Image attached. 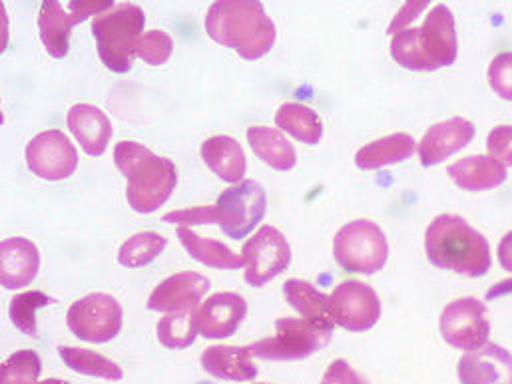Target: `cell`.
<instances>
[{
	"instance_id": "20",
	"label": "cell",
	"mask_w": 512,
	"mask_h": 384,
	"mask_svg": "<svg viewBox=\"0 0 512 384\" xmlns=\"http://www.w3.org/2000/svg\"><path fill=\"white\" fill-rule=\"evenodd\" d=\"M283 295L287 303L305 319L307 323L333 333L335 329V313H333V303L331 297L315 289L311 283L301 281V279H289L283 285Z\"/></svg>"
},
{
	"instance_id": "4",
	"label": "cell",
	"mask_w": 512,
	"mask_h": 384,
	"mask_svg": "<svg viewBox=\"0 0 512 384\" xmlns=\"http://www.w3.org/2000/svg\"><path fill=\"white\" fill-rule=\"evenodd\" d=\"M114 162L126 176V199L136 213L160 209L178 184V170L168 158H160L138 142H118Z\"/></svg>"
},
{
	"instance_id": "18",
	"label": "cell",
	"mask_w": 512,
	"mask_h": 384,
	"mask_svg": "<svg viewBox=\"0 0 512 384\" xmlns=\"http://www.w3.org/2000/svg\"><path fill=\"white\" fill-rule=\"evenodd\" d=\"M40 267L38 247L24 237H8L0 245V283L4 289H24Z\"/></svg>"
},
{
	"instance_id": "21",
	"label": "cell",
	"mask_w": 512,
	"mask_h": 384,
	"mask_svg": "<svg viewBox=\"0 0 512 384\" xmlns=\"http://www.w3.org/2000/svg\"><path fill=\"white\" fill-rule=\"evenodd\" d=\"M449 178L465 192H487L507 182V168L489 156H469L449 168Z\"/></svg>"
},
{
	"instance_id": "30",
	"label": "cell",
	"mask_w": 512,
	"mask_h": 384,
	"mask_svg": "<svg viewBox=\"0 0 512 384\" xmlns=\"http://www.w3.org/2000/svg\"><path fill=\"white\" fill-rule=\"evenodd\" d=\"M168 245V239L154 231H142L132 235L118 251V261L122 267L138 269L152 263Z\"/></svg>"
},
{
	"instance_id": "27",
	"label": "cell",
	"mask_w": 512,
	"mask_h": 384,
	"mask_svg": "<svg viewBox=\"0 0 512 384\" xmlns=\"http://www.w3.org/2000/svg\"><path fill=\"white\" fill-rule=\"evenodd\" d=\"M176 233H178V239L182 241L184 249L206 267H216V269L246 267L244 257L234 253L228 245L220 243L218 239H206L188 227H178Z\"/></svg>"
},
{
	"instance_id": "34",
	"label": "cell",
	"mask_w": 512,
	"mask_h": 384,
	"mask_svg": "<svg viewBox=\"0 0 512 384\" xmlns=\"http://www.w3.org/2000/svg\"><path fill=\"white\" fill-rule=\"evenodd\" d=\"M172 52H174V40L164 30H148L146 34H142L136 48V54L152 66H162L164 62H168Z\"/></svg>"
},
{
	"instance_id": "37",
	"label": "cell",
	"mask_w": 512,
	"mask_h": 384,
	"mask_svg": "<svg viewBox=\"0 0 512 384\" xmlns=\"http://www.w3.org/2000/svg\"><path fill=\"white\" fill-rule=\"evenodd\" d=\"M321 384H369L361 375H357L351 367H349V363L347 361H343V359H337V361H333L329 367H327V371H325V375H323V379H321Z\"/></svg>"
},
{
	"instance_id": "15",
	"label": "cell",
	"mask_w": 512,
	"mask_h": 384,
	"mask_svg": "<svg viewBox=\"0 0 512 384\" xmlns=\"http://www.w3.org/2000/svg\"><path fill=\"white\" fill-rule=\"evenodd\" d=\"M210 291V279L196 271H182L162 281L148 299L150 311L180 313L198 307L202 297Z\"/></svg>"
},
{
	"instance_id": "7",
	"label": "cell",
	"mask_w": 512,
	"mask_h": 384,
	"mask_svg": "<svg viewBox=\"0 0 512 384\" xmlns=\"http://www.w3.org/2000/svg\"><path fill=\"white\" fill-rule=\"evenodd\" d=\"M333 333L323 331L305 319L281 317L275 323V337L250 345L252 355L263 361H301L327 347Z\"/></svg>"
},
{
	"instance_id": "5",
	"label": "cell",
	"mask_w": 512,
	"mask_h": 384,
	"mask_svg": "<svg viewBox=\"0 0 512 384\" xmlns=\"http://www.w3.org/2000/svg\"><path fill=\"white\" fill-rule=\"evenodd\" d=\"M146 14L138 4L120 2L94 16L92 32L104 66L124 74L134 66L138 40L142 38Z\"/></svg>"
},
{
	"instance_id": "11",
	"label": "cell",
	"mask_w": 512,
	"mask_h": 384,
	"mask_svg": "<svg viewBox=\"0 0 512 384\" xmlns=\"http://www.w3.org/2000/svg\"><path fill=\"white\" fill-rule=\"evenodd\" d=\"M242 257L246 261V281L252 287H263L289 267L291 247L279 229L265 225L246 241Z\"/></svg>"
},
{
	"instance_id": "41",
	"label": "cell",
	"mask_w": 512,
	"mask_h": 384,
	"mask_svg": "<svg viewBox=\"0 0 512 384\" xmlns=\"http://www.w3.org/2000/svg\"><path fill=\"white\" fill-rule=\"evenodd\" d=\"M36 384H68L66 381H60V379H48V381H42V383Z\"/></svg>"
},
{
	"instance_id": "17",
	"label": "cell",
	"mask_w": 512,
	"mask_h": 384,
	"mask_svg": "<svg viewBox=\"0 0 512 384\" xmlns=\"http://www.w3.org/2000/svg\"><path fill=\"white\" fill-rule=\"evenodd\" d=\"M461 384H512V355L493 343L469 351L459 361Z\"/></svg>"
},
{
	"instance_id": "6",
	"label": "cell",
	"mask_w": 512,
	"mask_h": 384,
	"mask_svg": "<svg viewBox=\"0 0 512 384\" xmlns=\"http://www.w3.org/2000/svg\"><path fill=\"white\" fill-rule=\"evenodd\" d=\"M333 257L349 273H379L389 259L383 229L369 219L349 221L333 239Z\"/></svg>"
},
{
	"instance_id": "39",
	"label": "cell",
	"mask_w": 512,
	"mask_h": 384,
	"mask_svg": "<svg viewBox=\"0 0 512 384\" xmlns=\"http://www.w3.org/2000/svg\"><path fill=\"white\" fill-rule=\"evenodd\" d=\"M499 263L505 271L512 273V231H509L499 243Z\"/></svg>"
},
{
	"instance_id": "13",
	"label": "cell",
	"mask_w": 512,
	"mask_h": 384,
	"mask_svg": "<svg viewBox=\"0 0 512 384\" xmlns=\"http://www.w3.org/2000/svg\"><path fill=\"white\" fill-rule=\"evenodd\" d=\"M335 323L351 333L373 329L381 317L377 293L361 281H343L331 293Z\"/></svg>"
},
{
	"instance_id": "32",
	"label": "cell",
	"mask_w": 512,
	"mask_h": 384,
	"mask_svg": "<svg viewBox=\"0 0 512 384\" xmlns=\"http://www.w3.org/2000/svg\"><path fill=\"white\" fill-rule=\"evenodd\" d=\"M54 299L44 295L42 291H24L12 297L8 315L12 325L28 337H36V311L52 305Z\"/></svg>"
},
{
	"instance_id": "16",
	"label": "cell",
	"mask_w": 512,
	"mask_h": 384,
	"mask_svg": "<svg viewBox=\"0 0 512 384\" xmlns=\"http://www.w3.org/2000/svg\"><path fill=\"white\" fill-rule=\"evenodd\" d=\"M475 138V126L465 118H451L439 122L427 130L423 140L419 142V160L425 168L437 166L461 152Z\"/></svg>"
},
{
	"instance_id": "3",
	"label": "cell",
	"mask_w": 512,
	"mask_h": 384,
	"mask_svg": "<svg viewBox=\"0 0 512 384\" xmlns=\"http://www.w3.org/2000/svg\"><path fill=\"white\" fill-rule=\"evenodd\" d=\"M425 251L435 267L467 277H483L493 261L487 237L459 215L433 219L425 233Z\"/></svg>"
},
{
	"instance_id": "33",
	"label": "cell",
	"mask_w": 512,
	"mask_h": 384,
	"mask_svg": "<svg viewBox=\"0 0 512 384\" xmlns=\"http://www.w3.org/2000/svg\"><path fill=\"white\" fill-rule=\"evenodd\" d=\"M42 371L40 357L30 351H18L2 363L0 384H36Z\"/></svg>"
},
{
	"instance_id": "22",
	"label": "cell",
	"mask_w": 512,
	"mask_h": 384,
	"mask_svg": "<svg viewBox=\"0 0 512 384\" xmlns=\"http://www.w3.org/2000/svg\"><path fill=\"white\" fill-rule=\"evenodd\" d=\"M202 367L222 381H252L257 367L252 361L250 347H210L202 355Z\"/></svg>"
},
{
	"instance_id": "24",
	"label": "cell",
	"mask_w": 512,
	"mask_h": 384,
	"mask_svg": "<svg viewBox=\"0 0 512 384\" xmlns=\"http://www.w3.org/2000/svg\"><path fill=\"white\" fill-rule=\"evenodd\" d=\"M76 18L62 8L56 0H44L38 14L40 40L46 52L54 58H64L70 48V32L76 26Z\"/></svg>"
},
{
	"instance_id": "35",
	"label": "cell",
	"mask_w": 512,
	"mask_h": 384,
	"mask_svg": "<svg viewBox=\"0 0 512 384\" xmlns=\"http://www.w3.org/2000/svg\"><path fill=\"white\" fill-rule=\"evenodd\" d=\"M489 84L497 96L512 102V52H503L491 62Z\"/></svg>"
},
{
	"instance_id": "10",
	"label": "cell",
	"mask_w": 512,
	"mask_h": 384,
	"mask_svg": "<svg viewBox=\"0 0 512 384\" xmlns=\"http://www.w3.org/2000/svg\"><path fill=\"white\" fill-rule=\"evenodd\" d=\"M441 335L445 343L467 353L487 345L491 323L485 303L475 297L449 303L441 315Z\"/></svg>"
},
{
	"instance_id": "26",
	"label": "cell",
	"mask_w": 512,
	"mask_h": 384,
	"mask_svg": "<svg viewBox=\"0 0 512 384\" xmlns=\"http://www.w3.org/2000/svg\"><path fill=\"white\" fill-rule=\"evenodd\" d=\"M248 142L257 158L277 172H289L297 164L295 148L289 140L273 128L267 126H252L248 130Z\"/></svg>"
},
{
	"instance_id": "36",
	"label": "cell",
	"mask_w": 512,
	"mask_h": 384,
	"mask_svg": "<svg viewBox=\"0 0 512 384\" xmlns=\"http://www.w3.org/2000/svg\"><path fill=\"white\" fill-rule=\"evenodd\" d=\"M489 158L503 168L512 166V126H497L487 138Z\"/></svg>"
},
{
	"instance_id": "19",
	"label": "cell",
	"mask_w": 512,
	"mask_h": 384,
	"mask_svg": "<svg viewBox=\"0 0 512 384\" xmlns=\"http://www.w3.org/2000/svg\"><path fill=\"white\" fill-rule=\"evenodd\" d=\"M68 130L92 158L102 156L112 138V124L108 116L90 104H76L68 110Z\"/></svg>"
},
{
	"instance_id": "40",
	"label": "cell",
	"mask_w": 512,
	"mask_h": 384,
	"mask_svg": "<svg viewBox=\"0 0 512 384\" xmlns=\"http://www.w3.org/2000/svg\"><path fill=\"white\" fill-rule=\"evenodd\" d=\"M512 293V279H505L497 285H493L489 291H487V299L489 301H495L499 297H505V295H511Z\"/></svg>"
},
{
	"instance_id": "29",
	"label": "cell",
	"mask_w": 512,
	"mask_h": 384,
	"mask_svg": "<svg viewBox=\"0 0 512 384\" xmlns=\"http://www.w3.org/2000/svg\"><path fill=\"white\" fill-rule=\"evenodd\" d=\"M58 353H60V359L66 363V367L78 375L100 377L106 381H120L124 377L122 369L116 363H112L110 359L98 353L76 349V347H60Z\"/></svg>"
},
{
	"instance_id": "31",
	"label": "cell",
	"mask_w": 512,
	"mask_h": 384,
	"mask_svg": "<svg viewBox=\"0 0 512 384\" xmlns=\"http://www.w3.org/2000/svg\"><path fill=\"white\" fill-rule=\"evenodd\" d=\"M196 309L170 313L158 323V341L168 349H186L196 341Z\"/></svg>"
},
{
	"instance_id": "23",
	"label": "cell",
	"mask_w": 512,
	"mask_h": 384,
	"mask_svg": "<svg viewBox=\"0 0 512 384\" xmlns=\"http://www.w3.org/2000/svg\"><path fill=\"white\" fill-rule=\"evenodd\" d=\"M206 166L224 182L238 184L246 176V154L230 136H214L202 144Z\"/></svg>"
},
{
	"instance_id": "38",
	"label": "cell",
	"mask_w": 512,
	"mask_h": 384,
	"mask_svg": "<svg viewBox=\"0 0 512 384\" xmlns=\"http://www.w3.org/2000/svg\"><path fill=\"white\" fill-rule=\"evenodd\" d=\"M427 6H429V2H425V0H419V2L411 0V2H407V4L395 14V18H393V22H391V26H389L387 32L393 34V36L399 34V32H403L405 26L411 24L413 18H417Z\"/></svg>"
},
{
	"instance_id": "25",
	"label": "cell",
	"mask_w": 512,
	"mask_h": 384,
	"mask_svg": "<svg viewBox=\"0 0 512 384\" xmlns=\"http://www.w3.org/2000/svg\"><path fill=\"white\" fill-rule=\"evenodd\" d=\"M415 150V140L409 134L399 132L363 146L355 156V164L361 170H379L409 160L415 154Z\"/></svg>"
},
{
	"instance_id": "9",
	"label": "cell",
	"mask_w": 512,
	"mask_h": 384,
	"mask_svg": "<svg viewBox=\"0 0 512 384\" xmlns=\"http://www.w3.org/2000/svg\"><path fill=\"white\" fill-rule=\"evenodd\" d=\"M66 323L82 341L108 343L122 329V307L112 295L90 293L68 309Z\"/></svg>"
},
{
	"instance_id": "14",
	"label": "cell",
	"mask_w": 512,
	"mask_h": 384,
	"mask_svg": "<svg viewBox=\"0 0 512 384\" xmlns=\"http://www.w3.org/2000/svg\"><path fill=\"white\" fill-rule=\"evenodd\" d=\"M248 303L238 293H216L196 307L198 333L206 339L232 337L246 319Z\"/></svg>"
},
{
	"instance_id": "12",
	"label": "cell",
	"mask_w": 512,
	"mask_h": 384,
	"mask_svg": "<svg viewBox=\"0 0 512 384\" xmlns=\"http://www.w3.org/2000/svg\"><path fill=\"white\" fill-rule=\"evenodd\" d=\"M26 164L34 176L46 182H60L76 172L78 152L66 134L46 130L28 142Z\"/></svg>"
},
{
	"instance_id": "1",
	"label": "cell",
	"mask_w": 512,
	"mask_h": 384,
	"mask_svg": "<svg viewBox=\"0 0 512 384\" xmlns=\"http://www.w3.org/2000/svg\"><path fill=\"white\" fill-rule=\"evenodd\" d=\"M206 30L218 44L234 48L246 60L263 58L275 44L277 30L256 0H220L206 16Z\"/></svg>"
},
{
	"instance_id": "8",
	"label": "cell",
	"mask_w": 512,
	"mask_h": 384,
	"mask_svg": "<svg viewBox=\"0 0 512 384\" xmlns=\"http://www.w3.org/2000/svg\"><path fill=\"white\" fill-rule=\"evenodd\" d=\"M267 209L265 190L252 180H244L222 193L212 205V223L232 239H244L263 219Z\"/></svg>"
},
{
	"instance_id": "2",
	"label": "cell",
	"mask_w": 512,
	"mask_h": 384,
	"mask_svg": "<svg viewBox=\"0 0 512 384\" xmlns=\"http://www.w3.org/2000/svg\"><path fill=\"white\" fill-rule=\"evenodd\" d=\"M459 42L455 16L445 4L433 6L421 28H405L391 40L397 64L415 72H433L457 60Z\"/></svg>"
},
{
	"instance_id": "28",
	"label": "cell",
	"mask_w": 512,
	"mask_h": 384,
	"mask_svg": "<svg viewBox=\"0 0 512 384\" xmlns=\"http://www.w3.org/2000/svg\"><path fill=\"white\" fill-rule=\"evenodd\" d=\"M275 124L279 130L287 132L295 140L315 146L323 136V124L315 110H311L305 104L287 102L283 104L275 114Z\"/></svg>"
}]
</instances>
